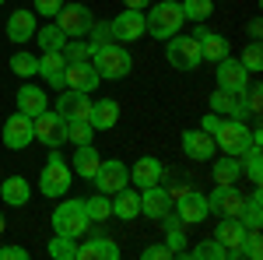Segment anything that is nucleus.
Here are the masks:
<instances>
[{
  "label": "nucleus",
  "instance_id": "3",
  "mask_svg": "<svg viewBox=\"0 0 263 260\" xmlns=\"http://www.w3.org/2000/svg\"><path fill=\"white\" fill-rule=\"evenodd\" d=\"M70 165L63 162L60 151H49V159L42 165V176H39V190L42 197H63L67 190H70Z\"/></svg>",
  "mask_w": 263,
  "mask_h": 260
},
{
  "label": "nucleus",
  "instance_id": "1",
  "mask_svg": "<svg viewBox=\"0 0 263 260\" xmlns=\"http://www.w3.org/2000/svg\"><path fill=\"white\" fill-rule=\"evenodd\" d=\"M91 67L99 71L102 81H123L130 71H134V60H130V49H123L120 42H105L99 49H91Z\"/></svg>",
  "mask_w": 263,
  "mask_h": 260
},
{
  "label": "nucleus",
  "instance_id": "39",
  "mask_svg": "<svg viewBox=\"0 0 263 260\" xmlns=\"http://www.w3.org/2000/svg\"><path fill=\"white\" fill-rule=\"evenodd\" d=\"M239 63H242L249 74H260V71H263V46H260V39H253L249 46H246V49H242V60H239Z\"/></svg>",
  "mask_w": 263,
  "mask_h": 260
},
{
  "label": "nucleus",
  "instance_id": "45",
  "mask_svg": "<svg viewBox=\"0 0 263 260\" xmlns=\"http://www.w3.org/2000/svg\"><path fill=\"white\" fill-rule=\"evenodd\" d=\"M32 4H35V11L42 18H57V11L63 7V0H32Z\"/></svg>",
  "mask_w": 263,
  "mask_h": 260
},
{
  "label": "nucleus",
  "instance_id": "51",
  "mask_svg": "<svg viewBox=\"0 0 263 260\" xmlns=\"http://www.w3.org/2000/svg\"><path fill=\"white\" fill-rule=\"evenodd\" d=\"M0 236H4V215H0Z\"/></svg>",
  "mask_w": 263,
  "mask_h": 260
},
{
  "label": "nucleus",
  "instance_id": "46",
  "mask_svg": "<svg viewBox=\"0 0 263 260\" xmlns=\"http://www.w3.org/2000/svg\"><path fill=\"white\" fill-rule=\"evenodd\" d=\"M141 257H144V260H168V257H176V253H172L165 242H158V246H147Z\"/></svg>",
  "mask_w": 263,
  "mask_h": 260
},
{
  "label": "nucleus",
  "instance_id": "37",
  "mask_svg": "<svg viewBox=\"0 0 263 260\" xmlns=\"http://www.w3.org/2000/svg\"><path fill=\"white\" fill-rule=\"evenodd\" d=\"M182 18L190 21H207L211 14H214V0H182Z\"/></svg>",
  "mask_w": 263,
  "mask_h": 260
},
{
  "label": "nucleus",
  "instance_id": "36",
  "mask_svg": "<svg viewBox=\"0 0 263 260\" xmlns=\"http://www.w3.org/2000/svg\"><path fill=\"white\" fill-rule=\"evenodd\" d=\"M84 211H88V221H105L112 218V200L105 194H95V197L84 200Z\"/></svg>",
  "mask_w": 263,
  "mask_h": 260
},
{
  "label": "nucleus",
  "instance_id": "8",
  "mask_svg": "<svg viewBox=\"0 0 263 260\" xmlns=\"http://www.w3.org/2000/svg\"><path fill=\"white\" fill-rule=\"evenodd\" d=\"M91 183L99 186V194L112 197V194H120L123 186H130V169H126L120 159H109V162H102L99 169H95Z\"/></svg>",
  "mask_w": 263,
  "mask_h": 260
},
{
  "label": "nucleus",
  "instance_id": "38",
  "mask_svg": "<svg viewBox=\"0 0 263 260\" xmlns=\"http://www.w3.org/2000/svg\"><path fill=\"white\" fill-rule=\"evenodd\" d=\"M11 71H14L18 78H32V74H39V57H32V53L18 49V53L11 57Z\"/></svg>",
  "mask_w": 263,
  "mask_h": 260
},
{
  "label": "nucleus",
  "instance_id": "5",
  "mask_svg": "<svg viewBox=\"0 0 263 260\" xmlns=\"http://www.w3.org/2000/svg\"><path fill=\"white\" fill-rule=\"evenodd\" d=\"M165 60L172 63L176 71H197L203 63L200 57V39H193V36H172L168 39V46H165Z\"/></svg>",
  "mask_w": 263,
  "mask_h": 260
},
{
  "label": "nucleus",
  "instance_id": "15",
  "mask_svg": "<svg viewBox=\"0 0 263 260\" xmlns=\"http://www.w3.org/2000/svg\"><path fill=\"white\" fill-rule=\"evenodd\" d=\"M109 32H112V39L116 42H134L144 36V11H120L116 18L109 21Z\"/></svg>",
  "mask_w": 263,
  "mask_h": 260
},
{
  "label": "nucleus",
  "instance_id": "9",
  "mask_svg": "<svg viewBox=\"0 0 263 260\" xmlns=\"http://www.w3.org/2000/svg\"><path fill=\"white\" fill-rule=\"evenodd\" d=\"M91 11H88V4H63L60 11H57V25L63 28V36L67 39H81L88 36V28H91Z\"/></svg>",
  "mask_w": 263,
  "mask_h": 260
},
{
  "label": "nucleus",
  "instance_id": "22",
  "mask_svg": "<svg viewBox=\"0 0 263 260\" xmlns=\"http://www.w3.org/2000/svg\"><path fill=\"white\" fill-rule=\"evenodd\" d=\"M35 36V11H14L11 18H7V39L14 42V46H21V42H28Z\"/></svg>",
  "mask_w": 263,
  "mask_h": 260
},
{
  "label": "nucleus",
  "instance_id": "41",
  "mask_svg": "<svg viewBox=\"0 0 263 260\" xmlns=\"http://www.w3.org/2000/svg\"><path fill=\"white\" fill-rule=\"evenodd\" d=\"M60 53H63V60H67V63H78V60H88V57H91V46L81 42V39H67Z\"/></svg>",
  "mask_w": 263,
  "mask_h": 260
},
{
  "label": "nucleus",
  "instance_id": "16",
  "mask_svg": "<svg viewBox=\"0 0 263 260\" xmlns=\"http://www.w3.org/2000/svg\"><path fill=\"white\" fill-rule=\"evenodd\" d=\"M57 113H60L67 123L88 120V113H91V99H88L84 92H70V88H63V95H57Z\"/></svg>",
  "mask_w": 263,
  "mask_h": 260
},
{
  "label": "nucleus",
  "instance_id": "44",
  "mask_svg": "<svg viewBox=\"0 0 263 260\" xmlns=\"http://www.w3.org/2000/svg\"><path fill=\"white\" fill-rule=\"evenodd\" d=\"M88 36H91V49H99L105 42H112V32H109V21H91V28H88Z\"/></svg>",
  "mask_w": 263,
  "mask_h": 260
},
{
  "label": "nucleus",
  "instance_id": "32",
  "mask_svg": "<svg viewBox=\"0 0 263 260\" xmlns=\"http://www.w3.org/2000/svg\"><path fill=\"white\" fill-rule=\"evenodd\" d=\"M32 39L39 42V49H63L67 36H63V28L57 25V21H46L42 28H35V36H32Z\"/></svg>",
  "mask_w": 263,
  "mask_h": 260
},
{
  "label": "nucleus",
  "instance_id": "40",
  "mask_svg": "<svg viewBox=\"0 0 263 260\" xmlns=\"http://www.w3.org/2000/svg\"><path fill=\"white\" fill-rule=\"evenodd\" d=\"M91 137H95V127L88 120H74V123H67V141H74L78 148L81 144H91Z\"/></svg>",
  "mask_w": 263,
  "mask_h": 260
},
{
  "label": "nucleus",
  "instance_id": "29",
  "mask_svg": "<svg viewBox=\"0 0 263 260\" xmlns=\"http://www.w3.org/2000/svg\"><path fill=\"white\" fill-rule=\"evenodd\" d=\"M99 165H102V155L91 148V144H81V148L74 151V172H78L81 180H91Z\"/></svg>",
  "mask_w": 263,
  "mask_h": 260
},
{
  "label": "nucleus",
  "instance_id": "34",
  "mask_svg": "<svg viewBox=\"0 0 263 260\" xmlns=\"http://www.w3.org/2000/svg\"><path fill=\"white\" fill-rule=\"evenodd\" d=\"M260 204H263L260 190H253V194L246 197V204H242V215H239L246 229H260V221H263V211H260Z\"/></svg>",
  "mask_w": 263,
  "mask_h": 260
},
{
  "label": "nucleus",
  "instance_id": "24",
  "mask_svg": "<svg viewBox=\"0 0 263 260\" xmlns=\"http://www.w3.org/2000/svg\"><path fill=\"white\" fill-rule=\"evenodd\" d=\"M0 197H4L7 207H25L28 197H32V186H28L25 176H7V180L0 183Z\"/></svg>",
  "mask_w": 263,
  "mask_h": 260
},
{
  "label": "nucleus",
  "instance_id": "20",
  "mask_svg": "<svg viewBox=\"0 0 263 260\" xmlns=\"http://www.w3.org/2000/svg\"><path fill=\"white\" fill-rule=\"evenodd\" d=\"M162 176H165V165L155 155H144V159H137L134 162V172H130V183H137V186H155V183H162Z\"/></svg>",
  "mask_w": 263,
  "mask_h": 260
},
{
  "label": "nucleus",
  "instance_id": "7",
  "mask_svg": "<svg viewBox=\"0 0 263 260\" xmlns=\"http://www.w3.org/2000/svg\"><path fill=\"white\" fill-rule=\"evenodd\" d=\"M32 127H35V141H42L46 148H60L67 141V120L57 109H42L39 116H32Z\"/></svg>",
  "mask_w": 263,
  "mask_h": 260
},
{
  "label": "nucleus",
  "instance_id": "27",
  "mask_svg": "<svg viewBox=\"0 0 263 260\" xmlns=\"http://www.w3.org/2000/svg\"><path fill=\"white\" fill-rule=\"evenodd\" d=\"M162 221H165V246H168L176 257H186V232H182L186 225L179 221V215H176V211H168Z\"/></svg>",
  "mask_w": 263,
  "mask_h": 260
},
{
  "label": "nucleus",
  "instance_id": "19",
  "mask_svg": "<svg viewBox=\"0 0 263 260\" xmlns=\"http://www.w3.org/2000/svg\"><path fill=\"white\" fill-rule=\"evenodd\" d=\"M63 71H67V60H63L60 49H42V57H39V74L46 78V84H49V88L63 92Z\"/></svg>",
  "mask_w": 263,
  "mask_h": 260
},
{
  "label": "nucleus",
  "instance_id": "52",
  "mask_svg": "<svg viewBox=\"0 0 263 260\" xmlns=\"http://www.w3.org/2000/svg\"><path fill=\"white\" fill-rule=\"evenodd\" d=\"M0 4H4V0H0Z\"/></svg>",
  "mask_w": 263,
  "mask_h": 260
},
{
  "label": "nucleus",
  "instance_id": "49",
  "mask_svg": "<svg viewBox=\"0 0 263 260\" xmlns=\"http://www.w3.org/2000/svg\"><path fill=\"white\" fill-rule=\"evenodd\" d=\"M249 36H253V39H260V36H263V21H260V18L249 21Z\"/></svg>",
  "mask_w": 263,
  "mask_h": 260
},
{
  "label": "nucleus",
  "instance_id": "42",
  "mask_svg": "<svg viewBox=\"0 0 263 260\" xmlns=\"http://www.w3.org/2000/svg\"><path fill=\"white\" fill-rule=\"evenodd\" d=\"M242 159H246V180H253L256 186H260V180H263V159H260V148L253 144V148L246 151Z\"/></svg>",
  "mask_w": 263,
  "mask_h": 260
},
{
  "label": "nucleus",
  "instance_id": "18",
  "mask_svg": "<svg viewBox=\"0 0 263 260\" xmlns=\"http://www.w3.org/2000/svg\"><path fill=\"white\" fill-rule=\"evenodd\" d=\"M214 74H218V88H228V92H246L249 88V71L239 60H232V57L218 60Z\"/></svg>",
  "mask_w": 263,
  "mask_h": 260
},
{
  "label": "nucleus",
  "instance_id": "2",
  "mask_svg": "<svg viewBox=\"0 0 263 260\" xmlns=\"http://www.w3.org/2000/svg\"><path fill=\"white\" fill-rule=\"evenodd\" d=\"M182 7L176 0H162L155 11H147L144 14V32L147 36H155V39H172L176 32L182 28Z\"/></svg>",
  "mask_w": 263,
  "mask_h": 260
},
{
  "label": "nucleus",
  "instance_id": "35",
  "mask_svg": "<svg viewBox=\"0 0 263 260\" xmlns=\"http://www.w3.org/2000/svg\"><path fill=\"white\" fill-rule=\"evenodd\" d=\"M186 257H197V260H228V250H224L218 239H203V242H197L193 250H186Z\"/></svg>",
  "mask_w": 263,
  "mask_h": 260
},
{
  "label": "nucleus",
  "instance_id": "30",
  "mask_svg": "<svg viewBox=\"0 0 263 260\" xmlns=\"http://www.w3.org/2000/svg\"><path fill=\"white\" fill-rule=\"evenodd\" d=\"M200 57H203V60H211V63H218V60H224V57H232V46H228L224 36L207 32V36L200 39Z\"/></svg>",
  "mask_w": 263,
  "mask_h": 260
},
{
  "label": "nucleus",
  "instance_id": "33",
  "mask_svg": "<svg viewBox=\"0 0 263 260\" xmlns=\"http://www.w3.org/2000/svg\"><path fill=\"white\" fill-rule=\"evenodd\" d=\"M46 253H49L53 260H78V239L57 232V236L49 239V246H46Z\"/></svg>",
  "mask_w": 263,
  "mask_h": 260
},
{
  "label": "nucleus",
  "instance_id": "14",
  "mask_svg": "<svg viewBox=\"0 0 263 260\" xmlns=\"http://www.w3.org/2000/svg\"><path fill=\"white\" fill-rule=\"evenodd\" d=\"M168 211H172V194L165 190L162 183H155V186H144V190H141V215H144V218L162 221Z\"/></svg>",
  "mask_w": 263,
  "mask_h": 260
},
{
  "label": "nucleus",
  "instance_id": "50",
  "mask_svg": "<svg viewBox=\"0 0 263 260\" xmlns=\"http://www.w3.org/2000/svg\"><path fill=\"white\" fill-rule=\"evenodd\" d=\"M130 11H144V7H151V0H123Z\"/></svg>",
  "mask_w": 263,
  "mask_h": 260
},
{
  "label": "nucleus",
  "instance_id": "17",
  "mask_svg": "<svg viewBox=\"0 0 263 260\" xmlns=\"http://www.w3.org/2000/svg\"><path fill=\"white\" fill-rule=\"evenodd\" d=\"M214 137L211 134H203L200 127H193V130H182V151H186V159L193 162H207L214 159Z\"/></svg>",
  "mask_w": 263,
  "mask_h": 260
},
{
  "label": "nucleus",
  "instance_id": "23",
  "mask_svg": "<svg viewBox=\"0 0 263 260\" xmlns=\"http://www.w3.org/2000/svg\"><path fill=\"white\" fill-rule=\"evenodd\" d=\"M88 123L95 130H112L120 123V102L116 99H102V102H91V113H88Z\"/></svg>",
  "mask_w": 263,
  "mask_h": 260
},
{
  "label": "nucleus",
  "instance_id": "28",
  "mask_svg": "<svg viewBox=\"0 0 263 260\" xmlns=\"http://www.w3.org/2000/svg\"><path fill=\"white\" fill-rule=\"evenodd\" d=\"M42 109H46V92L35 88V84H25V88L18 92V113H25V116H39Z\"/></svg>",
  "mask_w": 263,
  "mask_h": 260
},
{
  "label": "nucleus",
  "instance_id": "13",
  "mask_svg": "<svg viewBox=\"0 0 263 260\" xmlns=\"http://www.w3.org/2000/svg\"><path fill=\"white\" fill-rule=\"evenodd\" d=\"M102 84L99 71L91 67V60H78V63H67V71H63V88H70V92H84V95H91L95 88Z\"/></svg>",
  "mask_w": 263,
  "mask_h": 260
},
{
  "label": "nucleus",
  "instance_id": "25",
  "mask_svg": "<svg viewBox=\"0 0 263 260\" xmlns=\"http://www.w3.org/2000/svg\"><path fill=\"white\" fill-rule=\"evenodd\" d=\"M246 229L242 218H221L218 221V232H214V239L221 242L224 250H242V239H246Z\"/></svg>",
  "mask_w": 263,
  "mask_h": 260
},
{
  "label": "nucleus",
  "instance_id": "43",
  "mask_svg": "<svg viewBox=\"0 0 263 260\" xmlns=\"http://www.w3.org/2000/svg\"><path fill=\"white\" fill-rule=\"evenodd\" d=\"M242 257L249 260H260L263 257V239H260V229H249L242 239Z\"/></svg>",
  "mask_w": 263,
  "mask_h": 260
},
{
  "label": "nucleus",
  "instance_id": "4",
  "mask_svg": "<svg viewBox=\"0 0 263 260\" xmlns=\"http://www.w3.org/2000/svg\"><path fill=\"white\" fill-rule=\"evenodd\" d=\"M88 211H84V200H63L60 207L53 211V232H60V236H84L88 232Z\"/></svg>",
  "mask_w": 263,
  "mask_h": 260
},
{
  "label": "nucleus",
  "instance_id": "26",
  "mask_svg": "<svg viewBox=\"0 0 263 260\" xmlns=\"http://www.w3.org/2000/svg\"><path fill=\"white\" fill-rule=\"evenodd\" d=\"M112 218L120 221H134L137 215H141V194L137 190H130V186H123L120 194H112Z\"/></svg>",
  "mask_w": 263,
  "mask_h": 260
},
{
  "label": "nucleus",
  "instance_id": "47",
  "mask_svg": "<svg viewBox=\"0 0 263 260\" xmlns=\"http://www.w3.org/2000/svg\"><path fill=\"white\" fill-rule=\"evenodd\" d=\"M0 260H28V250L25 246H0Z\"/></svg>",
  "mask_w": 263,
  "mask_h": 260
},
{
  "label": "nucleus",
  "instance_id": "21",
  "mask_svg": "<svg viewBox=\"0 0 263 260\" xmlns=\"http://www.w3.org/2000/svg\"><path fill=\"white\" fill-rule=\"evenodd\" d=\"M95 257L120 260V246L109 239L105 232H102V236H88V242H81V246H78V260H95Z\"/></svg>",
  "mask_w": 263,
  "mask_h": 260
},
{
  "label": "nucleus",
  "instance_id": "6",
  "mask_svg": "<svg viewBox=\"0 0 263 260\" xmlns=\"http://www.w3.org/2000/svg\"><path fill=\"white\" fill-rule=\"evenodd\" d=\"M214 144H218V151L239 159L253 148V137H249V127L242 120H221V127L214 130Z\"/></svg>",
  "mask_w": 263,
  "mask_h": 260
},
{
  "label": "nucleus",
  "instance_id": "48",
  "mask_svg": "<svg viewBox=\"0 0 263 260\" xmlns=\"http://www.w3.org/2000/svg\"><path fill=\"white\" fill-rule=\"evenodd\" d=\"M221 120H224L221 113H207V116L200 120V130H203V134H211V137H214V130L221 127Z\"/></svg>",
  "mask_w": 263,
  "mask_h": 260
},
{
  "label": "nucleus",
  "instance_id": "12",
  "mask_svg": "<svg viewBox=\"0 0 263 260\" xmlns=\"http://www.w3.org/2000/svg\"><path fill=\"white\" fill-rule=\"evenodd\" d=\"M4 148H11V151H25L32 141H35V127H32V116H25V113H14V116H7L4 123Z\"/></svg>",
  "mask_w": 263,
  "mask_h": 260
},
{
  "label": "nucleus",
  "instance_id": "11",
  "mask_svg": "<svg viewBox=\"0 0 263 260\" xmlns=\"http://www.w3.org/2000/svg\"><path fill=\"white\" fill-rule=\"evenodd\" d=\"M207 197V207L218 215V218H239L242 215V204H246V197L235 190V186H214L211 194H203Z\"/></svg>",
  "mask_w": 263,
  "mask_h": 260
},
{
  "label": "nucleus",
  "instance_id": "31",
  "mask_svg": "<svg viewBox=\"0 0 263 260\" xmlns=\"http://www.w3.org/2000/svg\"><path fill=\"white\" fill-rule=\"evenodd\" d=\"M214 180L221 183V186H235V180H242V162L235 159V155H221V159L214 162Z\"/></svg>",
  "mask_w": 263,
  "mask_h": 260
},
{
  "label": "nucleus",
  "instance_id": "10",
  "mask_svg": "<svg viewBox=\"0 0 263 260\" xmlns=\"http://www.w3.org/2000/svg\"><path fill=\"white\" fill-rule=\"evenodd\" d=\"M172 211L179 215L182 225H200V221H207V215H211L207 197L197 194V190H179L176 200H172Z\"/></svg>",
  "mask_w": 263,
  "mask_h": 260
}]
</instances>
